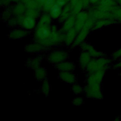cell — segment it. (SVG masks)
I'll return each mask as SVG.
<instances>
[{
	"label": "cell",
	"mask_w": 121,
	"mask_h": 121,
	"mask_svg": "<svg viewBox=\"0 0 121 121\" xmlns=\"http://www.w3.org/2000/svg\"><path fill=\"white\" fill-rule=\"evenodd\" d=\"M111 60L104 58H101L97 60H90L88 63L86 69L90 72H94L97 70L104 69L106 68Z\"/></svg>",
	"instance_id": "obj_1"
},
{
	"label": "cell",
	"mask_w": 121,
	"mask_h": 121,
	"mask_svg": "<svg viewBox=\"0 0 121 121\" xmlns=\"http://www.w3.org/2000/svg\"><path fill=\"white\" fill-rule=\"evenodd\" d=\"M49 61L54 64H58L68 58V52L64 51H54L51 52L47 57Z\"/></svg>",
	"instance_id": "obj_2"
},
{
	"label": "cell",
	"mask_w": 121,
	"mask_h": 121,
	"mask_svg": "<svg viewBox=\"0 0 121 121\" xmlns=\"http://www.w3.org/2000/svg\"><path fill=\"white\" fill-rule=\"evenodd\" d=\"M86 95L88 97L96 99H100L102 97V95L100 91V84H88L86 88Z\"/></svg>",
	"instance_id": "obj_3"
},
{
	"label": "cell",
	"mask_w": 121,
	"mask_h": 121,
	"mask_svg": "<svg viewBox=\"0 0 121 121\" xmlns=\"http://www.w3.org/2000/svg\"><path fill=\"white\" fill-rule=\"evenodd\" d=\"M59 77L61 80L68 84H74L77 81L76 76L70 71H60Z\"/></svg>",
	"instance_id": "obj_4"
},
{
	"label": "cell",
	"mask_w": 121,
	"mask_h": 121,
	"mask_svg": "<svg viewBox=\"0 0 121 121\" xmlns=\"http://www.w3.org/2000/svg\"><path fill=\"white\" fill-rule=\"evenodd\" d=\"M104 70L102 69L97 70L94 72V73L90 75L87 79V82L88 84H100L103 76L104 75Z\"/></svg>",
	"instance_id": "obj_5"
},
{
	"label": "cell",
	"mask_w": 121,
	"mask_h": 121,
	"mask_svg": "<svg viewBox=\"0 0 121 121\" xmlns=\"http://www.w3.org/2000/svg\"><path fill=\"white\" fill-rule=\"evenodd\" d=\"M56 67L60 71H71L75 69V65L72 62L63 61L57 64Z\"/></svg>",
	"instance_id": "obj_6"
},
{
	"label": "cell",
	"mask_w": 121,
	"mask_h": 121,
	"mask_svg": "<svg viewBox=\"0 0 121 121\" xmlns=\"http://www.w3.org/2000/svg\"><path fill=\"white\" fill-rule=\"evenodd\" d=\"M46 47L39 43V44H30L27 45L26 46L25 50L27 52L31 53H35L45 51L46 50Z\"/></svg>",
	"instance_id": "obj_7"
},
{
	"label": "cell",
	"mask_w": 121,
	"mask_h": 121,
	"mask_svg": "<svg viewBox=\"0 0 121 121\" xmlns=\"http://www.w3.org/2000/svg\"><path fill=\"white\" fill-rule=\"evenodd\" d=\"M90 55L87 52H84L80 55L79 62L80 65L82 69H86L87 66L90 61Z\"/></svg>",
	"instance_id": "obj_8"
},
{
	"label": "cell",
	"mask_w": 121,
	"mask_h": 121,
	"mask_svg": "<svg viewBox=\"0 0 121 121\" xmlns=\"http://www.w3.org/2000/svg\"><path fill=\"white\" fill-rule=\"evenodd\" d=\"M41 60L42 58L40 57H37L30 59L26 62V64L31 69H37L38 68H39V65H40Z\"/></svg>",
	"instance_id": "obj_9"
},
{
	"label": "cell",
	"mask_w": 121,
	"mask_h": 121,
	"mask_svg": "<svg viewBox=\"0 0 121 121\" xmlns=\"http://www.w3.org/2000/svg\"><path fill=\"white\" fill-rule=\"evenodd\" d=\"M35 76L38 80H42L46 77V70L43 68H38L35 72Z\"/></svg>",
	"instance_id": "obj_10"
},
{
	"label": "cell",
	"mask_w": 121,
	"mask_h": 121,
	"mask_svg": "<svg viewBox=\"0 0 121 121\" xmlns=\"http://www.w3.org/2000/svg\"><path fill=\"white\" fill-rule=\"evenodd\" d=\"M24 26L26 28H32L34 25V21L31 17H27L24 20Z\"/></svg>",
	"instance_id": "obj_11"
},
{
	"label": "cell",
	"mask_w": 121,
	"mask_h": 121,
	"mask_svg": "<svg viewBox=\"0 0 121 121\" xmlns=\"http://www.w3.org/2000/svg\"><path fill=\"white\" fill-rule=\"evenodd\" d=\"M60 9L58 5H54L51 9V13L52 17H57L60 14Z\"/></svg>",
	"instance_id": "obj_12"
},
{
	"label": "cell",
	"mask_w": 121,
	"mask_h": 121,
	"mask_svg": "<svg viewBox=\"0 0 121 121\" xmlns=\"http://www.w3.org/2000/svg\"><path fill=\"white\" fill-rule=\"evenodd\" d=\"M42 89L43 93L45 95H48L49 94V93L50 92V86L48 81L45 79H44V81L42 85Z\"/></svg>",
	"instance_id": "obj_13"
},
{
	"label": "cell",
	"mask_w": 121,
	"mask_h": 121,
	"mask_svg": "<svg viewBox=\"0 0 121 121\" xmlns=\"http://www.w3.org/2000/svg\"><path fill=\"white\" fill-rule=\"evenodd\" d=\"M72 90L73 92L76 94H80L83 91L82 87L80 86L77 84H75L72 86Z\"/></svg>",
	"instance_id": "obj_14"
},
{
	"label": "cell",
	"mask_w": 121,
	"mask_h": 121,
	"mask_svg": "<svg viewBox=\"0 0 121 121\" xmlns=\"http://www.w3.org/2000/svg\"><path fill=\"white\" fill-rule=\"evenodd\" d=\"M84 103V100L82 99V97H78L74 99L72 103L76 105H81Z\"/></svg>",
	"instance_id": "obj_15"
},
{
	"label": "cell",
	"mask_w": 121,
	"mask_h": 121,
	"mask_svg": "<svg viewBox=\"0 0 121 121\" xmlns=\"http://www.w3.org/2000/svg\"><path fill=\"white\" fill-rule=\"evenodd\" d=\"M121 56V48L115 51L112 54V58L114 60L117 59Z\"/></svg>",
	"instance_id": "obj_16"
}]
</instances>
